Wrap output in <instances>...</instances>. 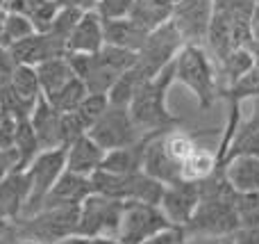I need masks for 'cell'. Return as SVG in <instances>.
Segmentation results:
<instances>
[{
    "instance_id": "obj_4",
    "label": "cell",
    "mask_w": 259,
    "mask_h": 244,
    "mask_svg": "<svg viewBox=\"0 0 259 244\" xmlns=\"http://www.w3.org/2000/svg\"><path fill=\"white\" fill-rule=\"evenodd\" d=\"M80 205H44L32 217L18 219L9 228L12 240H32L36 244H55L64 237L77 235Z\"/></svg>"
},
{
    "instance_id": "obj_14",
    "label": "cell",
    "mask_w": 259,
    "mask_h": 244,
    "mask_svg": "<svg viewBox=\"0 0 259 244\" xmlns=\"http://www.w3.org/2000/svg\"><path fill=\"white\" fill-rule=\"evenodd\" d=\"M164 135L146 137V146H143V162H141V171L148 173L150 178L159 181L161 185H175V183L182 181V164H178L168 153H166L164 146Z\"/></svg>"
},
{
    "instance_id": "obj_38",
    "label": "cell",
    "mask_w": 259,
    "mask_h": 244,
    "mask_svg": "<svg viewBox=\"0 0 259 244\" xmlns=\"http://www.w3.org/2000/svg\"><path fill=\"white\" fill-rule=\"evenodd\" d=\"M18 171V153L14 149H0V181Z\"/></svg>"
},
{
    "instance_id": "obj_15",
    "label": "cell",
    "mask_w": 259,
    "mask_h": 244,
    "mask_svg": "<svg viewBox=\"0 0 259 244\" xmlns=\"http://www.w3.org/2000/svg\"><path fill=\"white\" fill-rule=\"evenodd\" d=\"M27 194H30V181L25 171H14L0 181V224L12 226L23 217Z\"/></svg>"
},
{
    "instance_id": "obj_16",
    "label": "cell",
    "mask_w": 259,
    "mask_h": 244,
    "mask_svg": "<svg viewBox=\"0 0 259 244\" xmlns=\"http://www.w3.org/2000/svg\"><path fill=\"white\" fill-rule=\"evenodd\" d=\"M30 126L34 130V137L39 142L41 151H55V149H64L62 146V114L55 108H50L48 100L41 96L36 100L34 110L30 112Z\"/></svg>"
},
{
    "instance_id": "obj_7",
    "label": "cell",
    "mask_w": 259,
    "mask_h": 244,
    "mask_svg": "<svg viewBox=\"0 0 259 244\" xmlns=\"http://www.w3.org/2000/svg\"><path fill=\"white\" fill-rule=\"evenodd\" d=\"M66 171V149H55V151H41L30 167L25 169V176L30 181V194H27L25 208H23V217H32L44 208L46 196L59 181V176Z\"/></svg>"
},
{
    "instance_id": "obj_10",
    "label": "cell",
    "mask_w": 259,
    "mask_h": 244,
    "mask_svg": "<svg viewBox=\"0 0 259 244\" xmlns=\"http://www.w3.org/2000/svg\"><path fill=\"white\" fill-rule=\"evenodd\" d=\"M89 137L105 153L127 149V146H134L143 140L141 132L134 126L132 117H130V110L116 108V105H109L103 117L89 128Z\"/></svg>"
},
{
    "instance_id": "obj_40",
    "label": "cell",
    "mask_w": 259,
    "mask_h": 244,
    "mask_svg": "<svg viewBox=\"0 0 259 244\" xmlns=\"http://www.w3.org/2000/svg\"><path fill=\"white\" fill-rule=\"evenodd\" d=\"M232 244H259V226L239 228L232 235Z\"/></svg>"
},
{
    "instance_id": "obj_28",
    "label": "cell",
    "mask_w": 259,
    "mask_h": 244,
    "mask_svg": "<svg viewBox=\"0 0 259 244\" xmlns=\"http://www.w3.org/2000/svg\"><path fill=\"white\" fill-rule=\"evenodd\" d=\"M252 66H255V57H252L250 48H232L219 62L221 76L228 78V87L232 85L234 80H239L246 71H250Z\"/></svg>"
},
{
    "instance_id": "obj_41",
    "label": "cell",
    "mask_w": 259,
    "mask_h": 244,
    "mask_svg": "<svg viewBox=\"0 0 259 244\" xmlns=\"http://www.w3.org/2000/svg\"><path fill=\"white\" fill-rule=\"evenodd\" d=\"M98 3L100 0H57L59 7H71V9H80V12H94Z\"/></svg>"
},
{
    "instance_id": "obj_27",
    "label": "cell",
    "mask_w": 259,
    "mask_h": 244,
    "mask_svg": "<svg viewBox=\"0 0 259 244\" xmlns=\"http://www.w3.org/2000/svg\"><path fill=\"white\" fill-rule=\"evenodd\" d=\"M14 151L18 153V171H25L30 162L41 153L39 142L34 137V130L30 126V119H21L16 123V135H14Z\"/></svg>"
},
{
    "instance_id": "obj_8",
    "label": "cell",
    "mask_w": 259,
    "mask_h": 244,
    "mask_svg": "<svg viewBox=\"0 0 259 244\" xmlns=\"http://www.w3.org/2000/svg\"><path fill=\"white\" fill-rule=\"evenodd\" d=\"M123 201L109 199L103 194H91L80 203V222H77V235L87 240L107 237L116 240L118 226L123 217Z\"/></svg>"
},
{
    "instance_id": "obj_6",
    "label": "cell",
    "mask_w": 259,
    "mask_h": 244,
    "mask_svg": "<svg viewBox=\"0 0 259 244\" xmlns=\"http://www.w3.org/2000/svg\"><path fill=\"white\" fill-rule=\"evenodd\" d=\"M182 39H180L178 30H175L173 23H164L161 27L152 30L146 37L143 46L137 50V62L130 71L137 76L139 82L148 80V78L157 76L161 68H166L170 62L175 59V55L182 48Z\"/></svg>"
},
{
    "instance_id": "obj_48",
    "label": "cell",
    "mask_w": 259,
    "mask_h": 244,
    "mask_svg": "<svg viewBox=\"0 0 259 244\" xmlns=\"http://www.w3.org/2000/svg\"><path fill=\"white\" fill-rule=\"evenodd\" d=\"M5 16H7V12H5V9H0V32H3V23H5Z\"/></svg>"
},
{
    "instance_id": "obj_21",
    "label": "cell",
    "mask_w": 259,
    "mask_h": 244,
    "mask_svg": "<svg viewBox=\"0 0 259 244\" xmlns=\"http://www.w3.org/2000/svg\"><path fill=\"white\" fill-rule=\"evenodd\" d=\"M103 34H105V46L137 53L150 32L141 30L130 18H118V21H103Z\"/></svg>"
},
{
    "instance_id": "obj_45",
    "label": "cell",
    "mask_w": 259,
    "mask_h": 244,
    "mask_svg": "<svg viewBox=\"0 0 259 244\" xmlns=\"http://www.w3.org/2000/svg\"><path fill=\"white\" fill-rule=\"evenodd\" d=\"M250 53H252V57H255V64L259 66V44L257 41H250Z\"/></svg>"
},
{
    "instance_id": "obj_1",
    "label": "cell",
    "mask_w": 259,
    "mask_h": 244,
    "mask_svg": "<svg viewBox=\"0 0 259 244\" xmlns=\"http://www.w3.org/2000/svg\"><path fill=\"white\" fill-rule=\"evenodd\" d=\"M200 185V203H198L193 217L182 228L187 240H221V237H232L241 228L234 210V196L237 192L223 176V169L216 167Z\"/></svg>"
},
{
    "instance_id": "obj_32",
    "label": "cell",
    "mask_w": 259,
    "mask_h": 244,
    "mask_svg": "<svg viewBox=\"0 0 259 244\" xmlns=\"http://www.w3.org/2000/svg\"><path fill=\"white\" fill-rule=\"evenodd\" d=\"M234 210L241 228L259 226V192H246V194L234 196Z\"/></svg>"
},
{
    "instance_id": "obj_50",
    "label": "cell",
    "mask_w": 259,
    "mask_h": 244,
    "mask_svg": "<svg viewBox=\"0 0 259 244\" xmlns=\"http://www.w3.org/2000/svg\"><path fill=\"white\" fill-rule=\"evenodd\" d=\"M16 244H36V242H32V240H21V237H16Z\"/></svg>"
},
{
    "instance_id": "obj_42",
    "label": "cell",
    "mask_w": 259,
    "mask_h": 244,
    "mask_svg": "<svg viewBox=\"0 0 259 244\" xmlns=\"http://www.w3.org/2000/svg\"><path fill=\"white\" fill-rule=\"evenodd\" d=\"M252 41L259 44V3L255 7V14H252Z\"/></svg>"
},
{
    "instance_id": "obj_24",
    "label": "cell",
    "mask_w": 259,
    "mask_h": 244,
    "mask_svg": "<svg viewBox=\"0 0 259 244\" xmlns=\"http://www.w3.org/2000/svg\"><path fill=\"white\" fill-rule=\"evenodd\" d=\"M5 80H7L9 89H12L23 103L34 108L36 100L41 98V87H39V78H36L34 66H21V64H16V66L9 68Z\"/></svg>"
},
{
    "instance_id": "obj_36",
    "label": "cell",
    "mask_w": 259,
    "mask_h": 244,
    "mask_svg": "<svg viewBox=\"0 0 259 244\" xmlns=\"http://www.w3.org/2000/svg\"><path fill=\"white\" fill-rule=\"evenodd\" d=\"M132 5H134V0H100L94 12L98 14L103 21H118V18L130 16Z\"/></svg>"
},
{
    "instance_id": "obj_30",
    "label": "cell",
    "mask_w": 259,
    "mask_h": 244,
    "mask_svg": "<svg viewBox=\"0 0 259 244\" xmlns=\"http://www.w3.org/2000/svg\"><path fill=\"white\" fill-rule=\"evenodd\" d=\"M239 155H248V158H259V130H234L232 144L228 146L223 160L219 164H223L230 158H239Z\"/></svg>"
},
{
    "instance_id": "obj_26",
    "label": "cell",
    "mask_w": 259,
    "mask_h": 244,
    "mask_svg": "<svg viewBox=\"0 0 259 244\" xmlns=\"http://www.w3.org/2000/svg\"><path fill=\"white\" fill-rule=\"evenodd\" d=\"M87 94H89L87 85L75 76L64 87H59L57 91H53L50 96H44V98L48 100L50 108H55L59 114H68V112H75V110L80 108L82 100L87 98Z\"/></svg>"
},
{
    "instance_id": "obj_34",
    "label": "cell",
    "mask_w": 259,
    "mask_h": 244,
    "mask_svg": "<svg viewBox=\"0 0 259 244\" xmlns=\"http://www.w3.org/2000/svg\"><path fill=\"white\" fill-rule=\"evenodd\" d=\"M59 130H62V146L66 149V146H71L75 140L89 135V123L77 112H68V114H62V126H59Z\"/></svg>"
},
{
    "instance_id": "obj_39",
    "label": "cell",
    "mask_w": 259,
    "mask_h": 244,
    "mask_svg": "<svg viewBox=\"0 0 259 244\" xmlns=\"http://www.w3.org/2000/svg\"><path fill=\"white\" fill-rule=\"evenodd\" d=\"M239 130H259V96L248 100V112H243Z\"/></svg>"
},
{
    "instance_id": "obj_2",
    "label": "cell",
    "mask_w": 259,
    "mask_h": 244,
    "mask_svg": "<svg viewBox=\"0 0 259 244\" xmlns=\"http://www.w3.org/2000/svg\"><path fill=\"white\" fill-rule=\"evenodd\" d=\"M173 80H175V68L173 62H170L157 76L148 78L137 87L127 110L137 130L141 132V137L168 132V128L173 126V117L166 110V91H168Z\"/></svg>"
},
{
    "instance_id": "obj_9",
    "label": "cell",
    "mask_w": 259,
    "mask_h": 244,
    "mask_svg": "<svg viewBox=\"0 0 259 244\" xmlns=\"http://www.w3.org/2000/svg\"><path fill=\"white\" fill-rule=\"evenodd\" d=\"M170 226L173 224L164 217L159 205L127 201L123 205V217L116 233V240L121 244H143L146 240L159 235L161 231H166Z\"/></svg>"
},
{
    "instance_id": "obj_37",
    "label": "cell",
    "mask_w": 259,
    "mask_h": 244,
    "mask_svg": "<svg viewBox=\"0 0 259 244\" xmlns=\"http://www.w3.org/2000/svg\"><path fill=\"white\" fill-rule=\"evenodd\" d=\"M184 240H187V235H184L182 228L170 226V228H166V231H161L159 235H155V237H150V240H146L143 244H182Z\"/></svg>"
},
{
    "instance_id": "obj_29",
    "label": "cell",
    "mask_w": 259,
    "mask_h": 244,
    "mask_svg": "<svg viewBox=\"0 0 259 244\" xmlns=\"http://www.w3.org/2000/svg\"><path fill=\"white\" fill-rule=\"evenodd\" d=\"M30 34H34L32 23L27 21L25 16H21V14L7 12L5 23H3V32H0V48L7 50L9 46H14L16 41L25 39V37H30Z\"/></svg>"
},
{
    "instance_id": "obj_31",
    "label": "cell",
    "mask_w": 259,
    "mask_h": 244,
    "mask_svg": "<svg viewBox=\"0 0 259 244\" xmlns=\"http://www.w3.org/2000/svg\"><path fill=\"white\" fill-rule=\"evenodd\" d=\"M82 14H84V12H80V9L59 7V12H57V16H55V21L50 23L48 34H50V37H55L57 41H62L64 48H66L68 37H71V34H73V30L77 27V23H80Z\"/></svg>"
},
{
    "instance_id": "obj_3",
    "label": "cell",
    "mask_w": 259,
    "mask_h": 244,
    "mask_svg": "<svg viewBox=\"0 0 259 244\" xmlns=\"http://www.w3.org/2000/svg\"><path fill=\"white\" fill-rule=\"evenodd\" d=\"M73 73L87 85L89 94H107L114 82L127 73L137 62V53L112 46H103L96 55H73L66 53Z\"/></svg>"
},
{
    "instance_id": "obj_43",
    "label": "cell",
    "mask_w": 259,
    "mask_h": 244,
    "mask_svg": "<svg viewBox=\"0 0 259 244\" xmlns=\"http://www.w3.org/2000/svg\"><path fill=\"white\" fill-rule=\"evenodd\" d=\"M55 244H89V240L82 235H71V237H64V240H59Z\"/></svg>"
},
{
    "instance_id": "obj_18",
    "label": "cell",
    "mask_w": 259,
    "mask_h": 244,
    "mask_svg": "<svg viewBox=\"0 0 259 244\" xmlns=\"http://www.w3.org/2000/svg\"><path fill=\"white\" fill-rule=\"evenodd\" d=\"M103 160H105V151L89 135L80 137L71 146H66V171L77 173V176L91 178L100 169Z\"/></svg>"
},
{
    "instance_id": "obj_44",
    "label": "cell",
    "mask_w": 259,
    "mask_h": 244,
    "mask_svg": "<svg viewBox=\"0 0 259 244\" xmlns=\"http://www.w3.org/2000/svg\"><path fill=\"white\" fill-rule=\"evenodd\" d=\"M0 244H12V233H9L7 226L0 224Z\"/></svg>"
},
{
    "instance_id": "obj_11",
    "label": "cell",
    "mask_w": 259,
    "mask_h": 244,
    "mask_svg": "<svg viewBox=\"0 0 259 244\" xmlns=\"http://www.w3.org/2000/svg\"><path fill=\"white\" fill-rule=\"evenodd\" d=\"M214 16V0H175L170 23L182 44L205 46L209 23Z\"/></svg>"
},
{
    "instance_id": "obj_20",
    "label": "cell",
    "mask_w": 259,
    "mask_h": 244,
    "mask_svg": "<svg viewBox=\"0 0 259 244\" xmlns=\"http://www.w3.org/2000/svg\"><path fill=\"white\" fill-rule=\"evenodd\" d=\"M223 176L232 185L234 192L246 194V192H259V158H248V155H239V158H230L223 164Z\"/></svg>"
},
{
    "instance_id": "obj_33",
    "label": "cell",
    "mask_w": 259,
    "mask_h": 244,
    "mask_svg": "<svg viewBox=\"0 0 259 244\" xmlns=\"http://www.w3.org/2000/svg\"><path fill=\"white\" fill-rule=\"evenodd\" d=\"M228 94L234 103H241V100H250V98H257L259 96V66L246 71L239 80H234L232 85L228 87Z\"/></svg>"
},
{
    "instance_id": "obj_25",
    "label": "cell",
    "mask_w": 259,
    "mask_h": 244,
    "mask_svg": "<svg viewBox=\"0 0 259 244\" xmlns=\"http://www.w3.org/2000/svg\"><path fill=\"white\" fill-rule=\"evenodd\" d=\"M143 146H146V137H143L139 144H134V146L105 153V160H103V164H100L98 171H107V173H134V171H141Z\"/></svg>"
},
{
    "instance_id": "obj_51",
    "label": "cell",
    "mask_w": 259,
    "mask_h": 244,
    "mask_svg": "<svg viewBox=\"0 0 259 244\" xmlns=\"http://www.w3.org/2000/svg\"><path fill=\"white\" fill-rule=\"evenodd\" d=\"M5 5H7V0H0V9H5Z\"/></svg>"
},
{
    "instance_id": "obj_17",
    "label": "cell",
    "mask_w": 259,
    "mask_h": 244,
    "mask_svg": "<svg viewBox=\"0 0 259 244\" xmlns=\"http://www.w3.org/2000/svg\"><path fill=\"white\" fill-rule=\"evenodd\" d=\"M105 46L103 34V18L96 12H84L66 41V53L73 55H96Z\"/></svg>"
},
{
    "instance_id": "obj_22",
    "label": "cell",
    "mask_w": 259,
    "mask_h": 244,
    "mask_svg": "<svg viewBox=\"0 0 259 244\" xmlns=\"http://www.w3.org/2000/svg\"><path fill=\"white\" fill-rule=\"evenodd\" d=\"M173 3L175 0H134L130 21H134L141 30L152 32L170 21L173 16Z\"/></svg>"
},
{
    "instance_id": "obj_46",
    "label": "cell",
    "mask_w": 259,
    "mask_h": 244,
    "mask_svg": "<svg viewBox=\"0 0 259 244\" xmlns=\"http://www.w3.org/2000/svg\"><path fill=\"white\" fill-rule=\"evenodd\" d=\"M89 244H121L118 240H107V237H96V240H89Z\"/></svg>"
},
{
    "instance_id": "obj_12",
    "label": "cell",
    "mask_w": 259,
    "mask_h": 244,
    "mask_svg": "<svg viewBox=\"0 0 259 244\" xmlns=\"http://www.w3.org/2000/svg\"><path fill=\"white\" fill-rule=\"evenodd\" d=\"M66 55L62 41L50 37L48 32H34V34L25 37V39L16 41L14 46L7 48V57L12 66L21 64V66H39V64L48 62L53 57H62Z\"/></svg>"
},
{
    "instance_id": "obj_5",
    "label": "cell",
    "mask_w": 259,
    "mask_h": 244,
    "mask_svg": "<svg viewBox=\"0 0 259 244\" xmlns=\"http://www.w3.org/2000/svg\"><path fill=\"white\" fill-rule=\"evenodd\" d=\"M175 80L187 85L196 94L200 108H209L216 98V87H219V73L211 55L205 46L184 44L180 53L173 59Z\"/></svg>"
},
{
    "instance_id": "obj_19",
    "label": "cell",
    "mask_w": 259,
    "mask_h": 244,
    "mask_svg": "<svg viewBox=\"0 0 259 244\" xmlns=\"http://www.w3.org/2000/svg\"><path fill=\"white\" fill-rule=\"evenodd\" d=\"M94 183L87 176H77V173L64 171L50 194L46 196L44 205H80L87 196L94 194Z\"/></svg>"
},
{
    "instance_id": "obj_13",
    "label": "cell",
    "mask_w": 259,
    "mask_h": 244,
    "mask_svg": "<svg viewBox=\"0 0 259 244\" xmlns=\"http://www.w3.org/2000/svg\"><path fill=\"white\" fill-rule=\"evenodd\" d=\"M198 203H200V185L191 181H180L164 190L159 210L173 226L184 228L196 213Z\"/></svg>"
},
{
    "instance_id": "obj_23",
    "label": "cell",
    "mask_w": 259,
    "mask_h": 244,
    "mask_svg": "<svg viewBox=\"0 0 259 244\" xmlns=\"http://www.w3.org/2000/svg\"><path fill=\"white\" fill-rule=\"evenodd\" d=\"M36 78H39V87H41V96H50L53 91H57L59 87H64L68 80L75 78L71 64H68L66 55L62 57H53L48 62L34 66Z\"/></svg>"
},
{
    "instance_id": "obj_49",
    "label": "cell",
    "mask_w": 259,
    "mask_h": 244,
    "mask_svg": "<svg viewBox=\"0 0 259 244\" xmlns=\"http://www.w3.org/2000/svg\"><path fill=\"white\" fill-rule=\"evenodd\" d=\"M182 244H207V242H200V240H184Z\"/></svg>"
},
{
    "instance_id": "obj_35",
    "label": "cell",
    "mask_w": 259,
    "mask_h": 244,
    "mask_svg": "<svg viewBox=\"0 0 259 244\" xmlns=\"http://www.w3.org/2000/svg\"><path fill=\"white\" fill-rule=\"evenodd\" d=\"M107 108H109L107 94H87V98L82 100V105L75 110V112L80 114V117L84 119V121L89 123V128H91L100 117H103Z\"/></svg>"
},
{
    "instance_id": "obj_47",
    "label": "cell",
    "mask_w": 259,
    "mask_h": 244,
    "mask_svg": "<svg viewBox=\"0 0 259 244\" xmlns=\"http://www.w3.org/2000/svg\"><path fill=\"white\" fill-rule=\"evenodd\" d=\"M207 244H232V237H221V240H211V242H207Z\"/></svg>"
}]
</instances>
